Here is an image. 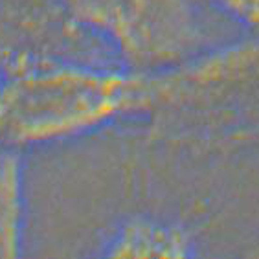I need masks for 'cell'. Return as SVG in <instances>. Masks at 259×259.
<instances>
[{"mask_svg": "<svg viewBox=\"0 0 259 259\" xmlns=\"http://www.w3.org/2000/svg\"><path fill=\"white\" fill-rule=\"evenodd\" d=\"M70 6L136 70L180 68L199 59L204 48L195 0H70Z\"/></svg>", "mask_w": 259, "mask_h": 259, "instance_id": "cell-2", "label": "cell"}, {"mask_svg": "<svg viewBox=\"0 0 259 259\" xmlns=\"http://www.w3.org/2000/svg\"><path fill=\"white\" fill-rule=\"evenodd\" d=\"M193 241L179 226L155 219H133L125 223L107 244L109 257H188Z\"/></svg>", "mask_w": 259, "mask_h": 259, "instance_id": "cell-3", "label": "cell"}, {"mask_svg": "<svg viewBox=\"0 0 259 259\" xmlns=\"http://www.w3.org/2000/svg\"><path fill=\"white\" fill-rule=\"evenodd\" d=\"M200 77L199 61L164 72L35 63L0 87V140L46 144L85 135L171 101Z\"/></svg>", "mask_w": 259, "mask_h": 259, "instance_id": "cell-1", "label": "cell"}, {"mask_svg": "<svg viewBox=\"0 0 259 259\" xmlns=\"http://www.w3.org/2000/svg\"><path fill=\"white\" fill-rule=\"evenodd\" d=\"M232 20L259 31V0H208Z\"/></svg>", "mask_w": 259, "mask_h": 259, "instance_id": "cell-4", "label": "cell"}]
</instances>
